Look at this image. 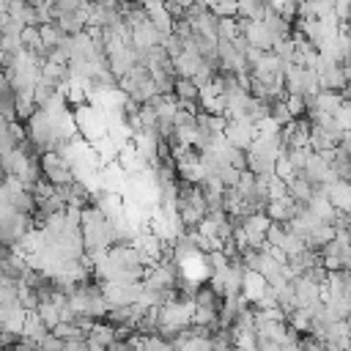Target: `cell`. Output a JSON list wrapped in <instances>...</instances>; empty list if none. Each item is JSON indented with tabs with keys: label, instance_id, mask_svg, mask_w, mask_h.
Segmentation results:
<instances>
[{
	"label": "cell",
	"instance_id": "cell-14",
	"mask_svg": "<svg viewBox=\"0 0 351 351\" xmlns=\"http://www.w3.org/2000/svg\"><path fill=\"white\" fill-rule=\"evenodd\" d=\"M184 47H186V41H184V38H178L176 33L165 36V41H162V49H165V55H167L170 60H176V58L184 52Z\"/></svg>",
	"mask_w": 351,
	"mask_h": 351
},
{
	"label": "cell",
	"instance_id": "cell-4",
	"mask_svg": "<svg viewBox=\"0 0 351 351\" xmlns=\"http://www.w3.org/2000/svg\"><path fill=\"white\" fill-rule=\"evenodd\" d=\"M315 74H318V88H321V90L340 93V90L346 88V82H348L343 66H340V63H332V60H326V58H321Z\"/></svg>",
	"mask_w": 351,
	"mask_h": 351
},
{
	"label": "cell",
	"instance_id": "cell-6",
	"mask_svg": "<svg viewBox=\"0 0 351 351\" xmlns=\"http://www.w3.org/2000/svg\"><path fill=\"white\" fill-rule=\"evenodd\" d=\"M222 302H225V296H222L211 282H206V285H197V288H195V296H192V304H195V307H203V310L219 313Z\"/></svg>",
	"mask_w": 351,
	"mask_h": 351
},
{
	"label": "cell",
	"instance_id": "cell-9",
	"mask_svg": "<svg viewBox=\"0 0 351 351\" xmlns=\"http://www.w3.org/2000/svg\"><path fill=\"white\" fill-rule=\"evenodd\" d=\"M58 22V27L66 33V36H80V33H85V16L77 11V14H63V16H58L55 19Z\"/></svg>",
	"mask_w": 351,
	"mask_h": 351
},
{
	"label": "cell",
	"instance_id": "cell-3",
	"mask_svg": "<svg viewBox=\"0 0 351 351\" xmlns=\"http://www.w3.org/2000/svg\"><path fill=\"white\" fill-rule=\"evenodd\" d=\"M222 137H225L233 148L247 151V148L252 145V140H255V123H250L247 118H230L228 126H225V132H222Z\"/></svg>",
	"mask_w": 351,
	"mask_h": 351
},
{
	"label": "cell",
	"instance_id": "cell-21",
	"mask_svg": "<svg viewBox=\"0 0 351 351\" xmlns=\"http://www.w3.org/2000/svg\"><path fill=\"white\" fill-rule=\"evenodd\" d=\"M93 5H101V8H118L121 0H90Z\"/></svg>",
	"mask_w": 351,
	"mask_h": 351
},
{
	"label": "cell",
	"instance_id": "cell-18",
	"mask_svg": "<svg viewBox=\"0 0 351 351\" xmlns=\"http://www.w3.org/2000/svg\"><path fill=\"white\" fill-rule=\"evenodd\" d=\"M214 11L219 19H228V16H236V0H214V5L208 8Z\"/></svg>",
	"mask_w": 351,
	"mask_h": 351
},
{
	"label": "cell",
	"instance_id": "cell-12",
	"mask_svg": "<svg viewBox=\"0 0 351 351\" xmlns=\"http://www.w3.org/2000/svg\"><path fill=\"white\" fill-rule=\"evenodd\" d=\"M271 52H274L282 63H293L296 44H293V38H291V36H288V38H277V41H274V47H271Z\"/></svg>",
	"mask_w": 351,
	"mask_h": 351
},
{
	"label": "cell",
	"instance_id": "cell-22",
	"mask_svg": "<svg viewBox=\"0 0 351 351\" xmlns=\"http://www.w3.org/2000/svg\"><path fill=\"white\" fill-rule=\"evenodd\" d=\"M170 3H176L178 8H184V11H186V8H192V5H197L200 0H170Z\"/></svg>",
	"mask_w": 351,
	"mask_h": 351
},
{
	"label": "cell",
	"instance_id": "cell-1",
	"mask_svg": "<svg viewBox=\"0 0 351 351\" xmlns=\"http://www.w3.org/2000/svg\"><path fill=\"white\" fill-rule=\"evenodd\" d=\"M74 126H77V134L85 140V143H99L104 134H107V115H104V110L101 107H96V104H80V107H74Z\"/></svg>",
	"mask_w": 351,
	"mask_h": 351
},
{
	"label": "cell",
	"instance_id": "cell-17",
	"mask_svg": "<svg viewBox=\"0 0 351 351\" xmlns=\"http://www.w3.org/2000/svg\"><path fill=\"white\" fill-rule=\"evenodd\" d=\"M63 346H66V340H63V337H58L55 332L44 335V337L36 343V348H38V351H63Z\"/></svg>",
	"mask_w": 351,
	"mask_h": 351
},
{
	"label": "cell",
	"instance_id": "cell-15",
	"mask_svg": "<svg viewBox=\"0 0 351 351\" xmlns=\"http://www.w3.org/2000/svg\"><path fill=\"white\" fill-rule=\"evenodd\" d=\"M269 118H271L277 126H285V123L293 121L291 112H288V107H285V99H282V101H274V104L269 107Z\"/></svg>",
	"mask_w": 351,
	"mask_h": 351
},
{
	"label": "cell",
	"instance_id": "cell-19",
	"mask_svg": "<svg viewBox=\"0 0 351 351\" xmlns=\"http://www.w3.org/2000/svg\"><path fill=\"white\" fill-rule=\"evenodd\" d=\"M335 121H337V126H340L343 132H346V129H351V101H343V104L337 107Z\"/></svg>",
	"mask_w": 351,
	"mask_h": 351
},
{
	"label": "cell",
	"instance_id": "cell-5",
	"mask_svg": "<svg viewBox=\"0 0 351 351\" xmlns=\"http://www.w3.org/2000/svg\"><path fill=\"white\" fill-rule=\"evenodd\" d=\"M269 291V282L258 274V271H244V280H241V296L250 302V304H258L263 299V293Z\"/></svg>",
	"mask_w": 351,
	"mask_h": 351
},
{
	"label": "cell",
	"instance_id": "cell-7",
	"mask_svg": "<svg viewBox=\"0 0 351 351\" xmlns=\"http://www.w3.org/2000/svg\"><path fill=\"white\" fill-rule=\"evenodd\" d=\"M285 186H288V197H291L293 203H299V206H307V200L313 197V186L307 184V178H304L302 173H293V176L285 181Z\"/></svg>",
	"mask_w": 351,
	"mask_h": 351
},
{
	"label": "cell",
	"instance_id": "cell-11",
	"mask_svg": "<svg viewBox=\"0 0 351 351\" xmlns=\"http://www.w3.org/2000/svg\"><path fill=\"white\" fill-rule=\"evenodd\" d=\"M239 36H241V27H239V19H236V16L219 19V25H217V38H222V41H236Z\"/></svg>",
	"mask_w": 351,
	"mask_h": 351
},
{
	"label": "cell",
	"instance_id": "cell-16",
	"mask_svg": "<svg viewBox=\"0 0 351 351\" xmlns=\"http://www.w3.org/2000/svg\"><path fill=\"white\" fill-rule=\"evenodd\" d=\"M285 107H288L291 118H304V115H307V101H304V96H285Z\"/></svg>",
	"mask_w": 351,
	"mask_h": 351
},
{
	"label": "cell",
	"instance_id": "cell-2",
	"mask_svg": "<svg viewBox=\"0 0 351 351\" xmlns=\"http://www.w3.org/2000/svg\"><path fill=\"white\" fill-rule=\"evenodd\" d=\"M38 167H41V178L49 181L52 186H63V184H71V181H74L71 165H69L66 156H60L58 151H44V154L38 156Z\"/></svg>",
	"mask_w": 351,
	"mask_h": 351
},
{
	"label": "cell",
	"instance_id": "cell-8",
	"mask_svg": "<svg viewBox=\"0 0 351 351\" xmlns=\"http://www.w3.org/2000/svg\"><path fill=\"white\" fill-rule=\"evenodd\" d=\"M269 5L266 0H236V16L239 19H250V22H261L266 16Z\"/></svg>",
	"mask_w": 351,
	"mask_h": 351
},
{
	"label": "cell",
	"instance_id": "cell-13",
	"mask_svg": "<svg viewBox=\"0 0 351 351\" xmlns=\"http://www.w3.org/2000/svg\"><path fill=\"white\" fill-rule=\"evenodd\" d=\"M288 233V222H269L266 228V247H280Z\"/></svg>",
	"mask_w": 351,
	"mask_h": 351
},
{
	"label": "cell",
	"instance_id": "cell-20",
	"mask_svg": "<svg viewBox=\"0 0 351 351\" xmlns=\"http://www.w3.org/2000/svg\"><path fill=\"white\" fill-rule=\"evenodd\" d=\"M335 148H340L343 154H348L351 156V129H346L343 134H340V140H337V145Z\"/></svg>",
	"mask_w": 351,
	"mask_h": 351
},
{
	"label": "cell",
	"instance_id": "cell-23",
	"mask_svg": "<svg viewBox=\"0 0 351 351\" xmlns=\"http://www.w3.org/2000/svg\"><path fill=\"white\" fill-rule=\"evenodd\" d=\"M340 351H351V343H346V346H343V348H340Z\"/></svg>",
	"mask_w": 351,
	"mask_h": 351
},
{
	"label": "cell",
	"instance_id": "cell-10",
	"mask_svg": "<svg viewBox=\"0 0 351 351\" xmlns=\"http://www.w3.org/2000/svg\"><path fill=\"white\" fill-rule=\"evenodd\" d=\"M41 321H44V326L52 332L58 324H60V307L55 304V302H41V304H36V310H33Z\"/></svg>",
	"mask_w": 351,
	"mask_h": 351
}]
</instances>
